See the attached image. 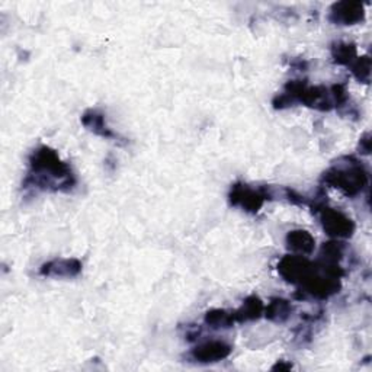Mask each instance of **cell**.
<instances>
[{
	"mask_svg": "<svg viewBox=\"0 0 372 372\" xmlns=\"http://www.w3.org/2000/svg\"><path fill=\"white\" fill-rule=\"evenodd\" d=\"M76 186V176L56 150L41 146L30 157V170L23 188L45 192H70Z\"/></svg>",
	"mask_w": 372,
	"mask_h": 372,
	"instance_id": "6da1fadb",
	"label": "cell"
},
{
	"mask_svg": "<svg viewBox=\"0 0 372 372\" xmlns=\"http://www.w3.org/2000/svg\"><path fill=\"white\" fill-rule=\"evenodd\" d=\"M295 104H304L318 111H330L335 108L330 89L324 86H309L306 80L290 82L281 95L273 99V106L284 109Z\"/></svg>",
	"mask_w": 372,
	"mask_h": 372,
	"instance_id": "7a4b0ae2",
	"label": "cell"
},
{
	"mask_svg": "<svg viewBox=\"0 0 372 372\" xmlns=\"http://www.w3.org/2000/svg\"><path fill=\"white\" fill-rule=\"evenodd\" d=\"M345 165L332 166L328 172H324L321 180L323 183L342 191L347 197L359 195L368 185V172L354 157L346 159Z\"/></svg>",
	"mask_w": 372,
	"mask_h": 372,
	"instance_id": "3957f363",
	"label": "cell"
},
{
	"mask_svg": "<svg viewBox=\"0 0 372 372\" xmlns=\"http://www.w3.org/2000/svg\"><path fill=\"white\" fill-rule=\"evenodd\" d=\"M273 197L266 188L254 190L246 183H236L230 192V204L232 206L242 208L246 213H258L264 202Z\"/></svg>",
	"mask_w": 372,
	"mask_h": 372,
	"instance_id": "277c9868",
	"label": "cell"
},
{
	"mask_svg": "<svg viewBox=\"0 0 372 372\" xmlns=\"http://www.w3.org/2000/svg\"><path fill=\"white\" fill-rule=\"evenodd\" d=\"M318 211H320L321 225L329 236L335 239H347L354 235L355 223L345 213L324 205L318 208Z\"/></svg>",
	"mask_w": 372,
	"mask_h": 372,
	"instance_id": "5b68a950",
	"label": "cell"
},
{
	"mask_svg": "<svg viewBox=\"0 0 372 372\" xmlns=\"http://www.w3.org/2000/svg\"><path fill=\"white\" fill-rule=\"evenodd\" d=\"M232 347L224 340H209L194 347L190 358L198 364L220 362L231 355Z\"/></svg>",
	"mask_w": 372,
	"mask_h": 372,
	"instance_id": "8992f818",
	"label": "cell"
},
{
	"mask_svg": "<svg viewBox=\"0 0 372 372\" xmlns=\"http://www.w3.org/2000/svg\"><path fill=\"white\" fill-rule=\"evenodd\" d=\"M365 18L364 5L359 2H339L330 8L329 20L335 25H355Z\"/></svg>",
	"mask_w": 372,
	"mask_h": 372,
	"instance_id": "52a82bcc",
	"label": "cell"
},
{
	"mask_svg": "<svg viewBox=\"0 0 372 372\" xmlns=\"http://www.w3.org/2000/svg\"><path fill=\"white\" fill-rule=\"evenodd\" d=\"M82 272V262L79 259H54L41 266L39 273L49 278H75Z\"/></svg>",
	"mask_w": 372,
	"mask_h": 372,
	"instance_id": "ba28073f",
	"label": "cell"
},
{
	"mask_svg": "<svg viewBox=\"0 0 372 372\" xmlns=\"http://www.w3.org/2000/svg\"><path fill=\"white\" fill-rule=\"evenodd\" d=\"M82 124L92 131L93 134H97L99 137H104L106 140H116L118 138V134L113 132L105 120V115L97 109H89L83 113L82 116Z\"/></svg>",
	"mask_w": 372,
	"mask_h": 372,
	"instance_id": "9c48e42d",
	"label": "cell"
},
{
	"mask_svg": "<svg viewBox=\"0 0 372 372\" xmlns=\"http://www.w3.org/2000/svg\"><path fill=\"white\" fill-rule=\"evenodd\" d=\"M287 246L295 254L309 256L314 252L316 240L306 230H294V231L288 232Z\"/></svg>",
	"mask_w": 372,
	"mask_h": 372,
	"instance_id": "30bf717a",
	"label": "cell"
},
{
	"mask_svg": "<svg viewBox=\"0 0 372 372\" xmlns=\"http://www.w3.org/2000/svg\"><path fill=\"white\" fill-rule=\"evenodd\" d=\"M264 311H265V306H264V302L261 301V298L256 297V295H252L243 301V304L239 310L235 311V318L239 323L253 321V320L261 318Z\"/></svg>",
	"mask_w": 372,
	"mask_h": 372,
	"instance_id": "8fae6325",
	"label": "cell"
},
{
	"mask_svg": "<svg viewBox=\"0 0 372 372\" xmlns=\"http://www.w3.org/2000/svg\"><path fill=\"white\" fill-rule=\"evenodd\" d=\"M265 316L268 320L275 323H284L290 318L292 313V306L288 299L284 298H273L268 307H265Z\"/></svg>",
	"mask_w": 372,
	"mask_h": 372,
	"instance_id": "7c38bea8",
	"label": "cell"
},
{
	"mask_svg": "<svg viewBox=\"0 0 372 372\" xmlns=\"http://www.w3.org/2000/svg\"><path fill=\"white\" fill-rule=\"evenodd\" d=\"M332 57L336 64L349 67L358 57L356 46L351 42H335L332 46Z\"/></svg>",
	"mask_w": 372,
	"mask_h": 372,
	"instance_id": "4fadbf2b",
	"label": "cell"
},
{
	"mask_svg": "<svg viewBox=\"0 0 372 372\" xmlns=\"http://www.w3.org/2000/svg\"><path fill=\"white\" fill-rule=\"evenodd\" d=\"M235 311H227L221 309H214L211 311H208L205 314V323L208 324V328H211L214 330L218 329H230L232 324H235Z\"/></svg>",
	"mask_w": 372,
	"mask_h": 372,
	"instance_id": "5bb4252c",
	"label": "cell"
},
{
	"mask_svg": "<svg viewBox=\"0 0 372 372\" xmlns=\"http://www.w3.org/2000/svg\"><path fill=\"white\" fill-rule=\"evenodd\" d=\"M343 244L339 242H329V243H324L323 249H321V261L323 264H336L339 265L340 259L343 258Z\"/></svg>",
	"mask_w": 372,
	"mask_h": 372,
	"instance_id": "9a60e30c",
	"label": "cell"
},
{
	"mask_svg": "<svg viewBox=\"0 0 372 372\" xmlns=\"http://www.w3.org/2000/svg\"><path fill=\"white\" fill-rule=\"evenodd\" d=\"M351 67V72L354 73V76L362 82V83H369V78H371V58L368 56H362V57H356V60L349 66Z\"/></svg>",
	"mask_w": 372,
	"mask_h": 372,
	"instance_id": "2e32d148",
	"label": "cell"
},
{
	"mask_svg": "<svg viewBox=\"0 0 372 372\" xmlns=\"http://www.w3.org/2000/svg\"><path fill=\"white\" fill-rule=\"evenodd\" d=\"M361 150L365 154H369V151H371V140H369V134L368 132L361 140Z\"/></svg>",
	"mask_w": 372,
	"mask_h": 372,
	"instance_id": "e0dca14e",
	"label": "cell"
}]
</instances>
